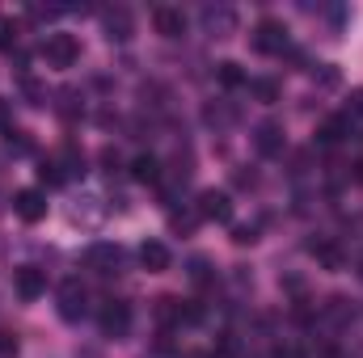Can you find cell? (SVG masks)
I'll return each instance as SVG.
<instances>
[{
	"mask_svg": "<svg viewBox=\"0 0 363 358\" xmlns=\"http://www.w3.org/2000/svg\"><path fill=\"white\" fill-rule=\"evenodd\" d=\"M38 55L47 59V68H72L81 59V42L72 34H47L43 47H38Z\"/></svg>",
	"mask_w": 363,
	"mask_h": 358,
	"instance_id": "6da1fadb",
	"label": "cell"
},
{
	"mask_svg": "<svg viewBox=\"0 0 363 358\" xmlns=\"http://www.w3.org/2000/svg\"><path fill=\"white\" fill-rule=\"evenodd\" d=\"M127 262V253H123V245H110V241H97L85 249V270L93 274H101V278H110V274H118Z\"/></svg>",
	"mask_w": 363,
	"mask_h": 358,
	"instance_id": "7a4b0ae2",
	"label": "cell"
},
{
	"mask_svg": "<svg viewBox=\"0 0 363 358\" xmlns=\"http://www.w3.org/2000/svg\"><path fill=\"white\" fill-rule=\"evenodd\" d=\"M254 51L258 55H283L287 51V25L283 21H274V17H262L258 25H254Z\"/></svg>",
	"mask_w": 363,
	"mask_h": 358,
	"instance_id": "3957f363",
	"label": "cell"
},
{
	"mask_svg": "<svg viewBox=\"0 0 363 358\" xmlns=\"http://www.w3.org/2000/svg\"><path fill=\"white\" fill-rule=\"evenodd\" d=\"M97 329H101V337H127L131 333V308L123 299H106L97 312Z\"/></svg>",
	"mask_w": 363,
	"mask_h": 358,
	"instance_id": "277c9868",
	"label": "cell"
},
{
	"mask_svg": "<svg viewBox=\"0 0 363 358\" xmlns=\"http://www.w3.org/2000/svg\"><path fill=\"white\" fill-rule=\"evenodd\" d=\"M13 291H17L21 304H34V299L47 295V274L38 266H17L13 270Z\"/></svg>",
	"mask_w": 363,
	"mask_h": 358,
	"instance_id": "5b68a950",
	"label": "cell"
},
{
	"mask_svg": "<svg viewBox=\"0 0 363 358\" xmlns=\"http://www.w3.org/2000/svg\"><path fill=\"white\" fill-rule=\"evenodd\" d=\"M199 21H203V34H211V38L237 34V13H233L228 4H207V8L199 13Z\"/></svg>",
	"mask_w": 363,
	"mask_h": 358,
	"instance_id": "8992f818",
	"label": "cell"
},
{
	"mask_svg": "<svg viewBox=\"0 0 363 358\" xmlns=\"http://www.w3.org/2000/svg\"><path fill=\"white\" fill-rule=\"evenodd\" d=\"M194 211H199V219H207V224H228V219H233V198H228L224 190H203Z\"/></svg>",
	"mask_w": 363,
	"mask_h": 358,
	"instance_id": "52a82bcc",
	"label": "cell"
},
{
	"mask_svg": "<svg viewBox=\"0 0 363 358\" xmlns=\"http://www.w3.org/2000/svg\"><path fill=\"white\" fill-rule=\"evenodd\" d=\"M85 304H89V295H85V287L77 278L60 282V316L64 321H81L85 316Z\"/></svg>",
	"mask_w": 363,
	"mask_h": 358,
	"instance_id": "ba28073f",
	"label": "cell"
},
{
	"mask_svg": "<svg viewBox=\"0 0 363 358\" xmlns=\"http://www.w3.org/2000/svg\"><path fill=\"white\" fill-rule=\"evenodd\" d=\"M13 211H17L21 224H38V219L47 215V198H43V190H17V194H13Z\"/></svg>",
	"mask_w": 363,
	"mask_h": 358,
	"instance_id": "9c48e42d",
	"label": "cell"
},
{
	"mask_svg": "<svg viewBox=\"0 0 363 358\" xmlns=\"http://www.w3.org/2000/svg\"><path fill=\"white\" fill-rule=\"evenodd\" d=\"M254 148H258V156H283V148H287V139H283V122H258V131H254Z\"/></svg>",
	"mask_w": 363,
	"mask_h": 358,
	"instance_id": "30bf717a",
	"label": "cell"
},
{
	"mask_svg": "<svg viewBox=\"0 0 363 358\" xmlns=\"http://www.w3.org/2000/svg\"><path fill=\"white\" fill-rule=\"evenodd\" d=\"M152 25H157L161 38H182L186 34V13L174 8V4H157L152 8Z\"/></svg>",
	"mask_w": 363,
	"mask_h": 358,
	"instance_id": "8fae6325",
	"label": "cell"
},
{
	"mask_svg": "<svg viewBox=\"0 0 363 358\" xmlns=\"http://www.w3.org/2000/svg\"><path fill=\"white\" fill-rule=\"evenodd\" d=\"M101 25H106V38H110V42H127V38L135 34V17H131L123 4H118V8H106Z\"/></svg>",
	"mask_w": 363,
	"mask_h": 358,
	"instance_id": "7c38bea8",
	"label": "cell"
},
{
	"mask_svg": "<svg viewBox=\"0 0 363 358\" xmlns=\"http://www.w3.org/2000/svg\"><path fill=\"white\" fill-rule=\"evenodd\" d=\"M308 253L317 258V266H321V270H342V266H347V249H342L338 241H330V236L313 241V245H308Z\"/></svg>",
	"mask_w": 363,
	"mask_h": 358,
	"instance_id": "4fadbf2b",
	"label": "cell"
},
{
	"mask_svg": "<svg viewBox=\"0 0 363 358\" xmlns=\"http://www.w3.org/2000/svg\"><path fill=\"white\" fill-rule=\"evenodd\" d=\"M351 127H355V122H351L347 114H334V118H325V122L317 127V144H321V148H338V144L351 135Z\"/></svg>",
	"mask_w": 363,
	"mask_h": 358,
	"instance_id": "5bb4252c",
	"label": "cell"
},
{
	"mask_svg": "<svg viewBox=\"0 0 363 358\" xmlns=\"http://www.w3.org/2000/svg\"><path fill=\"white\" fill-rule=\"evenodd\" d=\"M169 262H174V258H169V249H165L161 241H144V245H140V266L148 270V274H165Z\"/></svg>",
	"mask_w": 363,
	"mask_h": 358,
	"instance_id": "9a60e30c",
	"label": "cell"
},
{
	"mask_svg": "<svg viewBox=\"0 0 363 358\" xmlns=\"http://www.w3.org/2000/svg\"><path fill=\"white\" fill-rule=\"evenodd\" d=\"M131 178L144 181V185H157V181H161V161H157L152 152L135 156V161H131Z\"/></svg>",
	"mask_w": 363,
	"mask_h": 358,
	"instance_id": "2e32d148",
	"label": "cell"
},
{
	"mask_svg": "<svg viewBox=\"0 0 363 358\" xmlns=\"http://www.w3.org/2000/svg\"><path fill=\"white\" fill-rule=\"evenodd\" d=\"M157 321H161V325H182V299L161 295V299H157Z\"/></svg>",
	"mask_w": 363,
	"mask_h": 358,
	"instance_id": "e0dca14e",
	"label": "cell"
},
{
	"mask_svg": "<svg viewBox=\"0 0 363 358\" xmlns=\"http://www.w3.org/2000/svg\"><path fill=\"white\" fill-rule=\"evenodd\" d=\"M17 38H21V21L0 17V51H4V55H13V51H17Z\"/></svg>",
	"mask_w": 363,
	"mask_h": 358,
	"instance_id": "ac0fdd59",
	"label": "cell"
},
{
	"mask_svg": "<svg viewBox=\"0 0 363 358\" xmlns=\"http://www.w3.org/2000/svg\"><path fill=\"white\" fill-rule=\"evenodd\" d=\"M216 76H220L224 89H241V85H245V72H241V64H233V59H224V64L216 68Z\"/></svg>",
	"mask_w": 363,
	"mask_h": 358,
	"instance_id": "d6986e66",
	"label": "cell"
},
{
	"mask_svg": "<svg viewBox=\"0 0 363 358\" xmlns=\"http://www.w3.org/2000/svg\"><path fill=\"white\" fill-rule=\"evenodd\" d=\"M250 93L262 101V105H271V101H279V81H271V76H258V81H250Z\"/></svg>",
	"mask_w": 363,
	"mask_h": 358,
	"instance_id": "ffe728a7",
	"label": "cell"
},
{
	"mask_svg": "<svg viewBox=\"0 0 363 358\" xmlns=\"http://www.w3.org/2000/svg\"><path fill=\"white\" fill-rule=\"evenodd\" d=\"M186 274H190V282H194V287H211V282H216V270H211V262H207V258H194Z\"/></svg>",
	"mask_w": 363,
	"mask_h": 358,
	"instance_id": "44dd1931",
	"label": "cell"
},
{
	"mask_svg": "<svg viewBox=\"0 0 363 358\" xmlns=\"http://www.w3.org/2000/svg\"><path fill=\"white\" fill-rule=\"evenodd\" d=\"M203 118H207L211 127H233V122H237V105H220V101H216V105H207Z\"/></svg>",
	"mask_w": 363,
	"mask_h": 358,
	"instance_id": "7402d4cb",
	"label": "cell"
},
{
	"mask_svg": "<svg viewBox=\"0 0 363 358\" xmlns=\"http://www.w3.org/2000/svg\"><path fill=\"white\" fill-rule=\"evenodd\" d=\"M30 148H34V144H30V135H26V131H13V127L4 131V152H9V156H26Z\"/></svg>",
	"mask_w": 363,
	"mask_h": 358,
	"instance_id": "603a6c76",
	"label": "cell"
},
{
	"mask_svg": "<svg viewBox=\"0 0 363 358\" xmlns=\"http://www.w3.org/2000/svg\"><path fill=\"white\" fill-rule=\"evenodd\" d=\"M60 169H64V178H77V173H85V156H81L77 148H64V156H60Z\"/></svg>",
	"mask_w": 363,
	"mask_h": 358,
	"instance_id": "cb8c5ba5",
	"label": "cell"
},
{
	"mask_svg": "<svg viewBox=\"0 0 363 358\" xmlns=\"http://www.w3.org/2000/svg\"><path fill=\"white\" fill-rule=\"evenodd\" d=\"M207 321V308L199 299H182V325H203Z\"/></svg>",
	"mask_w": 363,
	"mask_h": 358,
	"instance_id": "d4e9b609",
	"label": "cell"
},
{
	"mask_svg": "<svg viewBox=\"0 0 363 358\" xmlns=\"http://www.w3.org/2000/svg\"><path fill=\"white\" fill-rule=\"evenodd\" d=\"M194 224H199V211H174V215H169V228L182 232V236H186V232H194Z\"/></svg>",
	"mask_w": 363,
	"mask_h": 358,
	"instance_id": "484cf974",
	"label": "cell"
},
{
	"mask_svg": "<svg viewBox=\"0 0 363 358\" xmlns=\"http://www.w3.org/2000/svg\"><path fill=\"white\" fill-rule=\"evenodd\" d=\"M325 316H330V321H334V325H342V321H347V316H351V304H347V299H342V295H334V299H330V304H325Z\"/></svg>",
	"mask_w": 363,
	"mask_h": 358,
	"instance_id": "4316f807",
	"label": "cell"
},
{
	"mask_svg": "<svg viewBox=\"0 0 363 358\" xmlns=\"http://www.w3.org/2000/svg\"><path fill=\"white\" fill-rule=\"evenodd\" d=\"M38 181H43V185H60V181H64L60 161H43V165H38Z\"/></svg>",
	"mask_w": 363,
	"mask_h": 358,
	"instance_id": "83f0119b",
	"label": "cell"
},
{
	"mask_svg": "<svg viewBox=\"0 0 363 358\" xmlns=\"http://www.w3.org/2000/svg\"><path fill=\"white\" fill-rule=\"evenodd\" d=\"M258 241V228L254 224H237L233 228V245H254Z\"/></svg>",
	"mask_w": 363,
	"mask_h": 358,
	"instance_id": "f1b7e54d",
	"label": "cell"
},
{
	"mask_svg": "<svg viewBox=\"0 0 363 358\" xmlns=\"http://www.w3.org/2000/svg\"><path fill=\"white\" fill-rule=\"evenodd\" d=\"M338 81H342V76H338V68H334V64H325V68L317 72V85H321V89H334Z\"/></svg>",
	"mask_w": 363,
	"mask_h": 358,
	"instance_id": "f546056e",
	"label": "cell"
},
{
	"mask_svg": "<svg viewBox=\"0 0 363 358\" xmlns=\"http://www.w3.org/2000/svg\"><path fill=\"white\" fill-rule=\"evenodd\" d=\"M279 282H283V291H287V295H296V299L304 295V278H300V274H283Z\"/></svg>",
	"mask_w": 363,
	"mask_h": 358,
	"instance_id": "4dcf8cb0",
	"label": "cell"
},
{
	"mask_svg": "<svg viewBox=\"0 0 363 358\" xmlns=\"http://www.w3.org/2000/svg\"><path fill=\"white\" fill-rule=\"evenodd\" d=\"M21 89H26V97H30V105H43V101H47V89H43L38 81H26Z\"/></svg>",
	"mask_w": 363,
	"mask_h": 358,
	"instance_id": "1f68e13d",
	"label": "cell"
},
{
	"mask_svg": "<svg viewBox=\"0 0 363 358\" xmlns=\"http://www.w3.org/2000/svg\"><path fill=\"white\" fill-rule=\"evenodd\" d=\"M347 118L355 122V118H363V89L351 93V101H347Z\"/></svg>",
	"mask_w": 363,
	"mask_h": 358,
	"instance_id": "d6a6232c",
	"label": "cell"
},
{
	"mask_svg": "<svg viewBox=\"0 0 363 358\" xmlns=\"http://www.w3.org/2000/svg\"><path fill=\"white\" fill-rule=\"evenodd\" d=\"M17 350H21L17 337H13V333H0V358H17Z\"/></svg>",
	"mask_w": 363,
	"mask_h": 358,
	"instance_id": "836d02e7",
	"label": "cell"
},
{
	"mask_svg": "<svg viewBox=\"0 0 363 358\" xmlns=\"http://www.w3.org/2000/svg\"><path fill=\"white\" fill-rule=\"evenodd\" d=\"M9 127H13V101L0 97V131H9Z\"/></svg>",
	"mask_w": 363,
	"mask_h": 358,
	"instance_id": "e575fe53",
	"label": "cell"
},
{
	"mask_svg": "<svg viewBox=\"0 0 363 358\" xmlns=\"http://www.w3.org/2000/svg\"><path fill=\"white\" fill-rule=\"evenodd\" d=\"M271 358H308V354H304L300 346H279V350H274Z\"/></svg>",
	"mask_w": 363,
	"mask_h": 358,
	"instance_id": "d590c367",
	"label": "cell"
},
{
	"mask_svg": "<svg viewBox=\"0 0 363 358\" xmlns=\"http://www.w3.org/2000/svg\"><path fill=\"white\" fill-rule=\"evenodd\" d=\"M254 181H258V178H254V173H245V169H241V173H237V185H241V190H250V185H254Z\"/></svg>",
	"mask_w": 363,
	"mask_h": 358,
	"instance_id": "8d00e7d4",
	"label": "cell"
},
{
	"mask_svg": "<svg viewBox=\"0 0 363 358\" xmlns=\"http://www.w3.org/2000/svg\"><path fill=\"white\" fill-rule=\"evenodd\" d=\"M77 358H101L97 350H77Z\"/></svg>",
	"mask_w": 363,
	"mask_h": 358,
	"instance_id": "74e56055",
	"label": "cell"
},
{
	"mask_svg": "<svg viewBox=\"0 0 363 358\" xmlns=\"http://www.w3.org/2000/svg\"><path fill=\"white\" fill-rule=\"evenodd\" d=\"M355 181H359V185H363V161H359V165H355Z\"/></svg>",
	"mask_w": 363,
	"mask_h": 358,
	"instance_id": "f35d334b",
	"label": "cell"
},
{
	"mask_svg": "<svg viewBox=\"0 0 363 358\" xmlns=\"http://www.w3.org/2000/svg\"><path fill=\"white\" fill-rule=\"evenodd\" d=\"M359 278H363V258H359Z\"/></svg>",
	"mask_w": 363,
	"mask_h": 358,
	"instance_id": "ab89813d",
	"label": "cell"
}]
</instances>
